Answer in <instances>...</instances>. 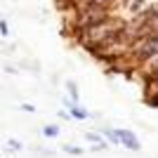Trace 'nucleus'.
<instances>
[{
    "mask_svg": "<svg viewBox=\"0 0 158 158\" xmlns=\"http://www.w3.org/2000/svg\"><path fill=\"white\" fill-rule=\"evenodd\" d=\"M116 135H118V142H123V146H127V149H132V151H137V149H139L137 137H135L130 130H118Z\"/></svg>",
    "mask_w": 158,
    "mask_h": 158,
    "instance_id": "obj_1",
    "label": "nucleus"
},
{
    "mask_svg": "<svg viewBox=\"0 0 158 158\" xmlns=\"http://www.w3.org/2000/svg\"><path fill=\"white\" fill-rule=\"evenodd\" d=\"M43 135H45V137H57V135H59V127H54V125H47L45 130H43Z\"/></svg>",
    "mask_w": 158,
    "mask_h": 158,
    "instance_id": "obj_2",
    "label": "nucleus"
},
{
    "mask_svg": "<svg viewBox=\"0 0 158 158\" xmlns=\"http://www.w3.org/2000/svg\"><path fill=\"white\" fill-rule=\"evenodd\" d=\"M7 144L12 146V149H21V144H19V142H17V139H10V142H7Z\"/></svg>",
    "mask_w": 158,
    "mask_h": 158,
    "instance_id": "obj_3",
    "label": "nucleus"
},
{
    "mask_svg": "<svg viewBox=\"0 0 158 158\" xmlns=\"http://www.w3.org/2000/svg\"><path fill=\"white\" fill-rule=\"evenodd\" d=\"M73 113H76L78 118H85V111H80V109H73Z\"/></svg>",
    "mask_w": 158,
    "mask_h": 158,
    "instance_id": "obj_4",
    "label": "nucleus"
},
{
    "mask_svg": "<svg viewBox=\"0 0 158 158\" xmlns=\"http://www.w3.org/2000/svg\"><path fill=\"white\" fill-rule=\"evenodd\" d=\"M153 76H156V78H158V66H156V71H153Z\"/></svg>",
    "mask_w": 158,
    "mask_h": 158,
    "instance_id": "obj_5",
    "label": "nucleus"
},
{
    "mask_svg": "<svg viewBox=\"0 0 158 158\" xmlns=\"http://www.w3.org/2000/svg\"><path fill=\"white\" fill-rule=\"evenodd\" d=\"M97 2H104V0H97Z\"/></svg>",
    "mask_w": 158,
    "mask_h": 158,
    "instance_id": "obj_6",
    "label": "nucleus"
}]
</instances>
